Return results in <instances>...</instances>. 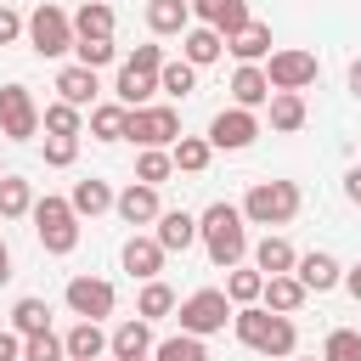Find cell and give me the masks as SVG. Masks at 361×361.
Returning a JSON list of instances; mask_svg holds the SVG:
<instances>
[{
	"label": "cell",
	"instance_id": "obj_36",
	"mask_svg": "<svg viewBox=\"0 0 361 361\" xmlns=\"http://www.w3.org/2000/svg\"><path fill=\"white\" fill-rule=\"evenodd\" d=\"M158 90H164V96H192V90H197V68H192L186 56H180V62H164V68H158Z\"/></svg>",
	"mask_w": 361,
	"mask_h": 361
},
{
	"label": "cell",
	"instance_id": "obj_32",
	"mask_svg": "<svg viewBox=\"0 0 361 361\" xmlns=\"http://www.w3.org/2000/svg\"><path fill=\"white\" fill-rule=\"evenodd\" d=\"M11 327H17L23 338H28V333H51V305H45V299H34V293H28V299H17V305H11Z\"/></svg>",
	"mask_w": 361,
	"mask_h": 361
},
{
	"label": "cell",
	"instance_id": "obj_8",
	"mask_svg": "<svg viewBox=\"0 0 361 361\" xmlns=\"http://www.w3.org/2000/svg\"><path fill=\"white\" fill-rule=\"evenodd\" d=\"M130 141L141 147H175L180 141V113L175 107H130Z\"/></svg>",
	"mask_w": 361,
	"mask_h": 361
},
{
	"label": "cell",
	"instance_id": "obj_3",
	"mask_svg": "<svg viewBox=\"0 0 361 361\" xmlns=\"http://www.w3.org/2000/svg\"><path fill=\"white\" fill-rule=\"evenodd\" d=\"M34 231H39L45 254H73L79 248V214H73V203L56 197V192L34 197Z\"/></svg>",
	"mask_w": 361,
	"mask_h": 361
},
{
	"label": "cell",
	"instance_id": "obj_45",
	"mask_svg": "<svg viewBox=\"0 0 361 361\" xmlns=\"http://www.w3.org/2000/svg\"><path fill=\"white\" fill-rule=\"evenodd\" d=\"M130 68H141V73H158V68H164V51H158V45H135Z\"/></svg>",
	"mask_w": 361,
	"mask_h": 361
},
{
	"label": "cell",
	"instance_id": "obj_11",
	"mask_svg": "<svg viewBox=\"0 0 361 361\" xmlns=\"http://www.w3.org/2000/svg\"><path fill=\"white\" fill-rule=\"evenodd\" d=\"M254 135H259V118H254L248 107H226V113H214V118H209V147L237 152V147H248Z\"/></svg>",
	"mask_w": 361,
	"mask_h": 361
},
{
	"label": "cell",
	"instance_id": "obj_5",
	"mask_svg": "<svg viewBox=\"0 0 361 361\" xmlns=\"http://www.w3.org/2000/svg\"><path fill=\"white\" fill-rule=\"evenodd\" d=\"M175 310H180V333H192V338H209V333H220V327L237 316V305L226 299V288H197V293L180 299Z\"/></svg>",
	"mask_w": 361,
	"mask_h": 361
},
{
	"label": "cell",
	"instance_id": "obj_23",
	"mask_svg": "<svg viewBox=\"0 0 361 361\" xmlns=\"http://www.w3.org/2000/svg\"><path fill=\"white\" fill-rule=\"evenodd\" d=\"M62 344H68V361H96L102 350H113V338L102 333V322H73V333Z\"/></svg>",
	"mask_w": 361,
	"mask_h": 361
},
{
	"label": "cell",
	"instance_id": "obj_16",
	"mask_svg": "<svg viewBox=\"0 0 361 361\" xmlns=\"http://www.w3.org/2000/svg\"><path fill=\"white\" fill-rule=\"evenodd\" d=\"M293 276L305 282V293H327V288H338V282H344V271H338V259H333V254H299Z\"/></svg>",
	"mask_w": 361,
	"mask_h": 361
},
{
	"label": "cell",
	"instance_id": "obj_51",
	"mask_svg": "<svg viewBox=\"0 0 361 361\" xmlns=\"http://www.w3.org/2000/svg\"><path fill=\"white\" fill-rule=\"evenodd\" d=\"M124 361H147V355H124Z\"/></svg>",
	"mask_w": 361,
	"mask_h": 361
},
{
	"label": "cell",
	"instance_id": "obj_52",
	"mask_svg": "<svg viewBox=\"0 0 361 361\" xmlns=\"http://www.w3.org/2000/svg\"><path fill=\"white\" fill-rule=\"evenodd\" d=\"M0 180H6V169H0Z\"/></svg>",
	"mask_w": 361,
	"mask_h": 361
},
{
	"label": "cell",
	"instance_id": "obj_46",
	"mask_svg": "<svg viewBox=\"0 0 361 361\" xmlns=\"http://www.w3.org/2000/svg\"><path fill=\"white\" fill-rule=\"evenodd\" d=\"M0 361H23V338L17 333H0Z\"/></svg>",
	"mask_w": 361,
	"mask_h": 361
},
{
	"label": "cell",
	"instance_id": "obj_25",
	"mask_svg": "<svg viewBox=\"0 0 361 361\" xmlns=\"http://www.w3.org/2000/svg\"><path fill=\"white\" fill-rule=\"evenodd\" d=\"M68 203H73V214H90V220H96V214H107L118 197H113V186H107V180H96V175H90V180H73V197H68Z\"/></svg>",
	"mask_w": 361,
	"mask_h": 361
},
{
	"label": "cell",
	"instance_id": "obj_4",
	"mask_svg": "<svg viewBox=\"0 0 361 361\" xmlns=\"http://www.w3.org/2000/svg\"><path fill=\"white\" fill-rule=\"evenodd\" d=\"M293 214H299V186L293 180H259L243 197V220L248 226H288Z\"/></svg>",
	"mask_w": 361,
	"mask_h": 361
},
{
	"label": "cell",
	"instance_id": "obj_44",
	"mask_svg": "<svg viewBox=\"0 0 361 361\" xmlns=\"http://www.w3.org/2000/svg\"><path fill=\"white\" fill-rule=\"evenodd\" d=\"M28 34V23L11 11V6H0V45H11V39H23Z\"/></svg>",
	"mask_w": 361,
	"mask_h": 361
},
{
	"label": "cell",
	"instance_id": "obj_17",
	"mask_svg": "<svg viewBox=\"0 0 361 361\" xmlns=\"http://www.w3.org/2000/svg\"><path fill=\"white\" fill-rule=\"evenodd\" d=\"M56 90H62L56 102H68V107H90L102 85H96V68H85V62H73V68H62V73H56Z\"/></svg>",
	"mask_w": 361,
	"mask_h": 361
},
{
	"label": "cell",
	"instance_id": "obj_40",
	"mask_svg": "<svg viewBox=\"0 0 361 361\" xmlns=\"http://www.w3.org/2000/svg\"><path fill=\"white\" fill-rule=\"evenodd\" d=\"M23 361H68V344L56 333H28L23 338Z\"/></svg>",
	"mask_w": 361,
	"mask_h": 361
},
{
	"label": "cell",
	"instance_id": "obj_26",
	"mask_svg": "<svg viewBox=\"0 0 361 361\" xmlns=\"http://www.w3.org/2000/svg\"><path fill=\"white\" fill-rule=\"evenodd\" d=\"M226 51H231L237 62H259V56H271V23H248L243 34L226 39Z\"/></svg>",
	"mask_w": 361,
	"mask_h": 361
},
{
	"label": "cell",
	"instance_id": "obj_49",
	"mask_svg": "<svg viewBox=\"0 0 361 361\" xmlns=\"http://www.w3.org/2000/svg\"><path fill=\"white\" fill-rule=\"evenodd\" d=\"M350 90H355V96H361V56H355V62H350Z\"/></svg>",
	"mask_w": 361,
	"mask_h": 361
},
{
	"label": "cell",
	"instance_id": "obj_18",
	"mask_svg": "<svg viewBox=\"0 0 361 361\" xmlns=\"http://www.w3.org/2000/svg\"><path fill=\"white\" fill-rule=\"evenodd\" d=\"M293 265H299L293 243L265 231V237H259V248H254V271H265V276H293Z\"/></svg>",
	"mask_w": 361,
	"mask_h": 361
},
{
	"label": "cell",
	"instance_id": "obj_31",
	"mask_svg": "<svg viewBox=\"0 0 361 361\" xmlns=\"http://www.w3.org/2000/svg\"><path fill=\"white\" fill-rule=\"evenodd\" d=\"M299 124H305V96H299V90H276V96H271V130L293 135Z\"/></svg>",
	"mask_w": 361,
	"mask_h": 361
},
{
	"label": "cell",
	"instance_id": "obj_7",
	"mask_svg": "<svg viewBox=\"0 0 361 361\" xmlns=\"http://www.w3.org/2000/svg\"><path fill=\"white\" fill-rule=\"evenodd\" d=\"M39 107L28 96V85H0V135L6 141H34L39 135Z\"/></svg>",
	"mask_w": 361,
	"mask_h": 361
},
{
	"label": "cell",
	"instance_id": "obj_13",
	"mask_svg": "<svg viewBox=\"0 0 361 361\" xmlns=\"http://www.w3.org/2000/svg\"><path fill=\"white\" fill-rule=\"evenodd\" d=\"M113 209H118V220H124V226H152V220L164 214V209H158V186H141V180H130V186L118 192V203H113Z\"/></svg>",
	"mask_w": 361,
	"mask_h": 361
},
{
	"label": "cell",
	"instance_id": "obj_35",
	"mask_svg": "<svg viewBox=\"0 0 361 361\" xmlns=\"http://www.w3.org/2000/svg\"><path fill=\"white\" fill-rule=\"evenodd\" d=\"M259 293H265V271H243V265H237V271L226 276V299H231L237 310H243V305H259Z\"/></svg>",
	"mask_w": 361,
	"mask_h": 361
},
{
	"label": "cell",
	"instance_id": "obj_33",
	"mask_svg": "<svg viewBox=\"0 0 361 361\" xmlns=\"http://www.w3.org/2000/svg\"><path fill=\"white\" fill-rule=\"evenodd\" d=\"M17 214H34V186L23 175H6L0 180V220H17Z\"/></svg>",
	"mask_w": 361,
	"mask_h": 361
},
{
	"label": "cell",
	"instance_id": "obj_27",
	"mask_svg": "<svg viewBox=\"0 0 361 361\" xmlns=\"http://www.w3.org/2000/svg\"><path fill=\"white\" fill-rule=\"evenodd\" d=\"M124 130H130V107H124V102L90 107V135H96V141H124Z\"/></svg>",
	"mask_w": 361,
	"mask_h": 361
},
{
	"label": "cell",
	"instance_id": "obj_20",
	"mask_svg": "<svg viewBox=\"0 0 361 361\" xmlns=\"http://www.w3.org/2000/svg\"><path fill=\"white\" fill-rule=\"evenodd\" d=\"M147 28L152 34H186L192 28V0H147Z\"/></svg>",
	"mask_w": 361,
	"mask_h": 361
},
{
	"label": "cell",
	"instance_id": "obj_50",
	"mask_svg": "<svg viewBox=\"0 0 361 361\" xmlns=\"http://www.w3.org/2000/svg\"><path fill=\"white\" fill-rule=\"evenodd\" d=\"M6 276H11V254L0 248V282H6Z\"/></svg>",
	"mask_w": 361,
	"mask_h": 361
},
{
	"label": "cell",
	"instance_id": "obj_54",
	"mask_svg": "<svg viewBox=\"0 0 361 361\" xmlns=\"http://www.w3.org/2000/svg\"><path fill=\"white\" fill-rule=\"evenodd\" d=\"M0 248H6V243H0Z\"/></svg>",
	"mask_w": 361,
	"mask_h": 361
},
{
	"label": "cell",
	"instance_id": "obj_6",
	"mask_svg": "<svg viewBox=\"0 0 361 361\" xmlns=\"http://www.w3.org/2000/svg\"><path fill=\"white\" fill-rule=\"evenodd\" d=\"M28 45L39 51V56H62V51H73V17L62 11V6H34L28 11Z\"/></svg>",
	"mask_w": 361,
	"mask_h": 361
},
{
	"label": "cell",
	"instance_id": "obj_19",
	"mask_svg": "<svg viewBox=\"0 0 361 361\" xmlns=\"http://www.w3.org/2000/svg\"><path fill=\"white\" fill-rule=\"evenodd\" d=\"M124 271L141 276V282H158V271H164V248H158V237H130V243H124Z\"/></svg>",
	"mask_w": 361,
	"mask_h": 361
},
{
	"label": "cell",
	"instance_id": "obj_47",
	"mask_svg": "<svg viewBox=\"0 0 361 361\" xmlns=\"http://www.w3.org/2000/svg\"><path fill=\"white\" fill-rule=\"evenodd\" d=\"M344 197L361 209V169H350V175H344Z\"/></svg>",
	"mask_w": 361,
	"mask_h": 361
},
{
	"label": "cell",
	"instance_id": "obj_42",
	"mask_svg": "<svg viewBox=\"0 0 361 361\" xmlns=\"http://www.w3.org/2000/svg\"><path fill=\"white\" fill-rule=\"evenodd\" d=\"M73 51H79V62H85V68H107V62L118 56V45H113V39H73Z\"/></svg>",
	"mask_w": 361,
	"mask_h": 361
},
{
	"label": "cell",
	"instance_id": "obj_43",
	"mask_svg": "<svg viewBox=\"0 0 361 361\" xmlns=\"http://www.w3.org/2000/svg\"><path fill=\"white\" fill-rule=\"evenodd\" d=\"M73 158H79V135H51V141H45V164H51V169H68Z\"/></svg>",
	"mask_w": 361,
	"mask_h": 361
},
{
	"label": "cell",
	"instance_id": "obj_55",
	"mask_svg": "<svg viewBox=\"0 0 361 361\" xmlns=\"http://www.w3.org/2000/svg\"><path fill=\"white\" fill-rule=\"evenodd\" d=\"M0 6H6V0H0Z\"/></svg>",
	"mask_w": 361,
	"mask_h": 361
},
{
	"label": "cell",
	"instance_id": "obj_34",
	"mask_svg": "<svg viewBox=\"0 0 361 361\" xmlns=\"http://www.w3.org/2000/svg\"><path fill=\"white\" fill-rule=\"evenodd\" d=\"M169 169H175L169 147H141V158H135V180H141V186H164Z\"/></svg>",
	"mask_w": 361,
	"mask_h": 361
},
{
	"label": "cell",
	"instance_id": "obj_39",
	"mask_svg": "<svg viewBox=\"0 0 361 361\" xmlns=\"http://www.w3.org/2000/svg\"><path fill=\"white\" fill-rule=\"evenodd\" d=\"M322 361H361V333L355 327H333L322 344Z\"/></svg>",
	"mask_w": 361,
	"mask_h": 361
},
{
	"label": "cell",
	"instance_id": "obj_41",
	"mask_svg": "<svg viewBox=\"0 0 361 361\" xmlns=\"http://www.w3.org/2000/svg\"><path fill=\"white\" fill-rule=\"evenodd\" d=\"M39 124H45V135H79V107H68V102H51Z\"/></svg>",
	"mask_w": 361,
	"mask_h": 361
},
{
	"label": "cell",
	"instance_id": "obj_24",
	"mask_svg": "<svg viewBox=\"0 0 361 361\" xmlns=\"http://www.w3.org/2000/svg\"><path fill=\"white\" fill-rule=\"evenodd\" d=\"M180 45H186V62H192V68H209V62L226 51V34L197 23V28H186V34H180Z\"/></svg>",
	"mask_w": 361,
	"mask_h": 361
},
{
	"label": "cell",
	"instance_id": "obj_28",
	"mask_svg": "<svg viewBox=\"0 0 361 361\" xmlns=\"http://www.w3.org/2000/svg\"><path fill=\"white\" fill-rule=\"evenodd\" d=\"M147 350H152V327H147L141 316H130V322L113 327V361H124V355H147Z\"/></svg>",
	"mask_w": 361,
	"mask_h": 361
},
{
	"label": "cell",
	"instance_id": "obj_12",
	"mask_svg": "<svg viewBox=\"0 0 361 361\" xmlns=\"http://www.w3.org/2000/svg\"><path fill=\"white\" fill-rule=\"evenodd\" d=\"M192 17H197L203 28H220L226 39L254 23V17H248V0H192Z\"/></svg>",
	"mask_w": 361,
	"mask_h": 361
},
{
	"label": "cell",
	"instance_id": "obj_22",
	"mask_svg": "<svg viewBox=\"0 0 361 361\" xmlns=\"http://www.w3.org/2000/svg\"><path fill=\"white\" fill-rule=\"evenodd\" d=\"M259 299H265V310L293 316V310H299L310 293H305V282H299V276H265V293H259Z\"/></svg>",
	"mask_w": 361,
	"mask_h": 361
},
{
	"label": "cell",
	"instance_id": "obj_9",
	"mask_svg": "<svg viewBox=\"0 0 361 361\" xmlns=\"http://www.w3.org/2000/svg\"><path fill=\"white\" fill-rule=\"evenodd\" d=\"M62 299H68V310H73L79 322H102V316H113V305H118L113 282H102V276H73Z\"/></svg>",
	"mask_w": 361,
	"mask_h": 361
},
{
	"label": "cell",
	"instance_id": "obj_37",
	"mask_svg": "<svg viewBox=\"0 0 361 361\" xmlns=\"http://www.w3.org/2000/svg\"><path fill=\"white\" fill-rule=\"evenodd\" d=\"M169 310H175V288H169V282H147L141 299H135V316H141V322H158V316H169Z\"/></svg>",
	"mask_w": 361,
	"mask_h": 361
},
{
	"label": "cell",
	"instance_id": "obj_21",
	"mask_svg": "<svg viewBox=\"0 0 361 361\" xmlns=\"http://www.w3.org/2000/svg\"><path fill=\"white\" fill-rule=\"evenodd\" d=\"M73 39H113V6L107 0H85L73 11Z\"/></svg>",
	"mask_w": 361,
	"mask_h": 361
},
{
	"label": "cell",
	"instance_id": "obj_1",
	"mask_svg": "<svg viewBox=\"0 0 361 361\" xmlns=\"http://www.w3.org/2000/svg\"><path fill=\"white\" fill-rule=\"evenodd\" d=\"M248 220H243V209H231V203H209L203 214H197V237H203V248H209V259L220 265V271H237L243 265V254H248V231H243Z\"/></svg>",
	"mask_w": 361,
	"mask_h": 361
},
{
	"label": "cell",
	"instance_id": "obj_10",
	"mask_svg": "<svg viewBox=\"0 0 361 361\" xmlns=\"http://www.w3.org/2000/svg\"><path fill=\"white\" fill-rule=\"evenodd\" d=\"M316 73H322V62L310 51H271V62H265L271 90H305V85H316Z\"/></svg>",
	"mask_w": 361,
	"mask_h": 361
},
{
	"label": "cell",
	"instance_id": "obj_38",
	"mask_svg": "<svg viewBox=\"0 0 361 361\" xmlns=\"http://www.w3.org/2000/svg\"><path fill=\"white\" fill-rule=\"evenodd\" d=\"M152 361H209V350H203V338L175 333V338H164V344L152 350Z\"/></svg>",
	"mask_w": 361,
	"mask_h": 361
},
{
	"label": "cell",
	"instance_id": "obj_48",
	"mask_svg": "<svg viewBox=\"0 0 361 361\" xmlns=\"http://www.w3.org/2000/svg\"><path fill=\"white\" fill-rule=\"evenodd\" d=\"M344 288H350V293L361 299V265H355V271H344Z\"/></svg>",
	"mask_w": 361,
	"mask_h": 361
},
{
	"label": "cell",
	"instance_id": "obj_53",
	"mask_svg": "<svg viewBox=\"0 0 361 361\" xmlns=\"http://www.w3.org/2000/svg\"><path fill=\"white\" fill-rule=\"evenodd\" d=\"M310 361H316V355H310Z\"/></svg>",
	"mask_w": 361,
	"mask_h": 361
},
{
	"label": "cell",
	"instance_id": "obj_30",
	"mask_svg": "<svg viewBox=\"0 0 361 361\" xmlns=\"http://www.w3.org/2000/svg\"><path fill=\"white\" fill-rule=\"evenodd\" d=\"M169 158H175V169L203 175V169H209V158H214V147H209V135H180V141L169 147Z\"/></svg>",
	"mask_w": 361,
	"mask_h": 361
},
{
	"label": "cell",
	"instance_id": "obj_15",
	"mask_svg": "<svg viewBox=\"0 0 361 361\" xmlns=\"http://www.w3.org/2000/svg\"><path fill=\"white\" fill-rule=\"evenodd\" d=\"M271 96H276V90H271V79H265V68H259V62H243V68L231 73V102H237V107H248V113H254V107H259V102H271Z\"/></svg>",
	"mask_w": 361,
	"mask_h": 361
},
{
	"label": "cell",
	"instance_id": "obj_14",
	"mask_svg": "<svg viewBox=\"0 0 361 361\" xmlns=\"http://www.w3.org/2000/svg\"><path fill=\"white\" fill-rule=\"evenodd\" d=\"M152 237H158V248H164V254H186V248L197 243V220H192L186 209H164Z\"/></svg>",
	"mask_w": 361,
	"mask_h": 361
},
{
	"label": "cell",
	"instance_id": "obj_29",
	"mask_svg": "<svg viewBox=\"0 0 361 361\" xmlns=\"http://www.w3.org/2000/svg\"><path fill=\"white\" fill-rule=\"evenodd\" d=\"M113 90H118V102H124V107H147V96L158 90V73H141V68H130V62H124Z\"/></svg>",
	"mask_w": 361,
	"mask_h": 361
},
{
	"label": "cell",
	"instance_id": "obj_2",
	"mask_svg": "<svg viewBox=\"0 0 361 361\" xmlns=\"http://www.w3.org/2000/svg\"><path fill=\"white\" fill-rule=\"evenodd\" d=\"M231 327H237V338L248 344V350H259L265 361L276 355H293V344H299V327H293V316H276V310H265V305H243L237 316H231Z\"/></svg>",
	"mask_w": 361,
	"mask_h": 361
}]
</instances>
